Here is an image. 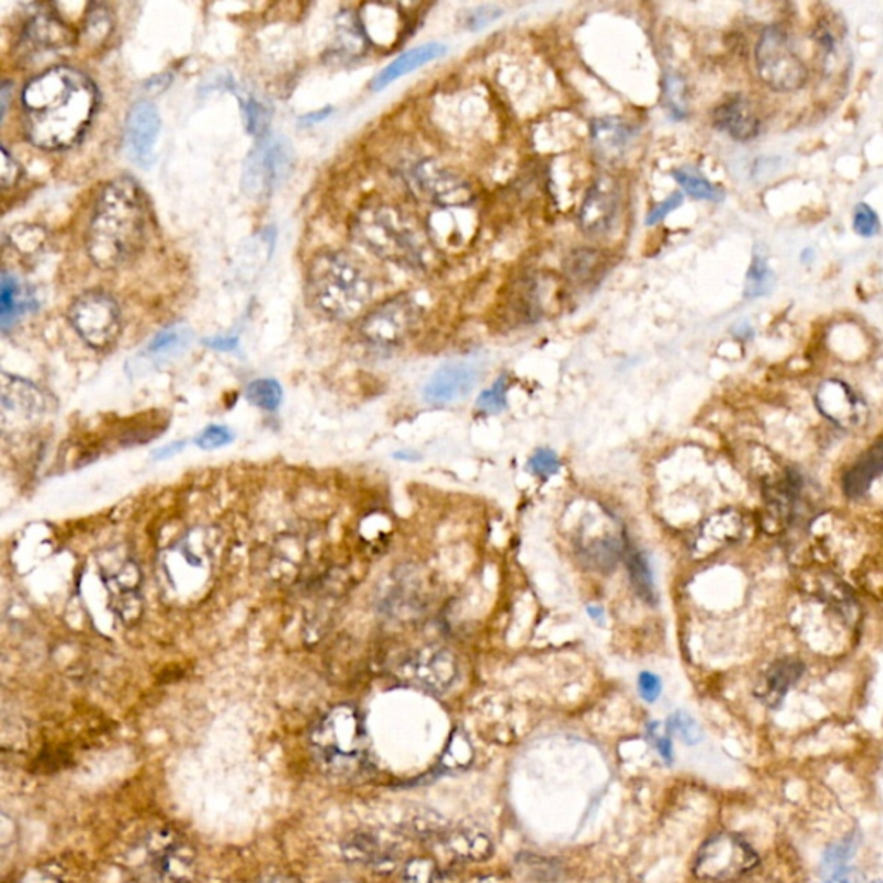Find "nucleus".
I'll return each mask as SVG.
<instances>
[{
	"label": "nucleus",
	"mask_w": 883,
	"mask_h": 883,
	"mask_svg": "<svg viewBox=\"0 0 883 883\" xmlns=\"http://www.w3.org/2000/svg\"><path fill=\"white\" fill-rule=\"evenodd\" d=\"M549 300L551 287L547 281L542 280L541 276H524L511 288L509 309L518 321L533 323L545 315Z\"/></svg>",
	"instance_id": "23"
},
{
	"label": "nucleus",
	"mask_w": 883,
	"mask_h": 883,
	"mask_svg": "<svg viewBox=\"0 0 883 883\" xmlns=\"http://www.w3.org/2000/svg\"><path fill=\"white\" fill-rule=\"evenodd\" d=\"M855 845L858 844H855L854 836L830 845V848L825 851L821 868H823L825 872L830 873V875L837 872V870H840V868H844L845 863H848L852 854H854Z\"/></svg>",
	"instance_id": "44"
},
{
	"label": "nucleus",
	"mask_w": 883,
	"mask_h": 883,
	"mask_svg": "<svg viewBox=\"0 0 883 883\" xmlns=\"http://www.w3.org/2000/svg\"><path fill=\"white\" fill-rule=\"evenodd\" d=\"M628 572H630V579L634 587L639 592L640 597L647 603H655V579H652V572L649 568L646 557L639 549L631 547L627 552Z\"/></svg>",
	"instance_id": "35"
},
{
	"label": "nucleus",
	"mask_w": 883,
	"mask_h": 883,
	"mask_svg": "<svg viewBox=\"0 0 883 883\" xmlns=\"http://www.w3.org/2000/svg\"><path fill=\"white\" fill-rule=\"evenodd\" d=\"M802 673H805V664L799 659H778L757 682V699H762L768 708L780 706L785 695L796 685Z\"/></svg>",
	"instance_id": "26"
},
{
	"label": "nucleus",
	"mask_w": 883,
	"mask_h": 883,
	"mask_svg": "<svg viewBox=\"0 0 883 883\" xmlns=\"http://www.w3.org/2000/svg\"><path fill=\"white\" fill-rule=\"evenodd\" d=\"M508 376H501V379L496 380V383H493L490 389H487V391L478 395V409L489 414L501 413V411L506 409V406H508V403H506V398H508Z\"/></svg>",
	"instance_id": "43"
},
{
	"label": "nucleus",
	"mask_w": 883,
	"mask_h": 883,
	"mask_svg": "<svg viewBox=\"0 0 883 883\" xmlns=\"http://www.w3.org/2000/svg\"><path fill=\"white\" fill-rule=\"evenodd\" d=\"M265 883H300V882L299 880L294 879V876L278 875V876H273V879H269L268 882Z\"/></svg>",
	"instance_id": "63"
},
{
	"label": "nucleus",
	"mask_w": 883,
	"mask_h": 883,
	"mask_svg": "<svg viewBox=\"0 0 883 883\" xmlns=\"http://www.w3.org/2000/svg\"><path fill=\"white\" fill-rule=\"evenodd\" d=\"M879 216L866 204H860L854 211V230L863 237H873L879 232Z\"/></svg>",
	"instance_id": "49"
},
{
	"label": "nucleus",
	"mask_w": 883,
	"mask_h": 883,
	"mask_svg": "<svg viewBox=\"0 0 883 883\" xmlns=\"http://www.w3.org/2000/svg\"><path fill=\"white\" fill-rule=\"evenodd\" d=\"M411 182L419 195L437 204L440 210L466 208L475 198L474 189L461 174L434 159H423L414 166Z\"/></svg>",
	"instance_id": "13"
},
{
	"label": "nucleus",
	"mask_w": 883,
	"mask_h": 883,
	"mask_svg": "<svg viewBox=\"0 0 883 883\" xmlns=\"http://www.w3.org/2000/svg\"><path fill=\"white\" fill-rule=\"evenodd\" d=\"M422 315V306L414 297L407 294L395 296L364 316L361 333L379 345H397L416 330Z\"/></svg>",
	"instance_id": "12"
},
{
	"label": "nucleus",
	"mask_w": 883,
	"mask_h": 883,
	"mask_svg": "<svg viewBox=\"0 0 883 883\" xmlns=\"http://www.w3.org/2000/svg\"><path fill=\"white\" fill-rule=\"evenodd\" d=\"M294 149L281 135H265L248 152L242 190L253 199L269 198L292 173Z\"/></svg>",
	"instance_id": "7"
},
{
	"label": "nucleus",
	"mask_w": 883,
	"mask_h": 883,
	"mask_svg": "<svg viewBox=\"0 0 883 883\" xmlns=\"http://www.w3.org/2000/svg\"><path fill=\"white\" fill-rule=\"evenodd\" d=\"M714 127L725 131L735 140H751L759 134V119L747 100L741 95L723 100L713 113Z\"/></svg>",
	"instance_id": "24"
},
{
	"label": "nucleus",
	"mask_w": 883,
	"mask_h": 883,
	"mask_svg": "<svg viewBox=\"0 0 883 883\" xmlns=\"http://www.w3.org/2000/svg\"><path fill=\"white\" fill-rule=\"evenodd\" d=\"M823 883H866V880L860 870L844 866L833 872Z\"/></svg>",
	"instance_id": "54"
},
{
	"label": "nucleus",
	"mask_w": 883,
	"mask_h": 883,
	"mask_svg": "<svg viewBox=\"0 0 883 883\" xmlns=\"http://www.w3.org/2000/svg\"><path fill=\"white\" fill-rule=\"evenodd\" d=\"M394 458L398 461L416 462L422 459V454L414 453L413 449H403L394 454Z\"/></svg>",
	"instance_id": "58"
},
{
	"label": "nucleus",
	"mask_w": 883,
	"mask_h": 883,
	"mask_svg": "<svg viewBox=\"0 0 883 883\" xmlns=\"http://www.w3.org/2000/svg\"><path fill=\"white\" fill-rule=\"evenodd\" d=\"M12 247H17L21 254H35L40 247H44V228L33 225H18L11 232Z\"/></svg>",
	"instance_id": "42"
},
{
	"label": "nucleus",
	"mask_w": 883,
	"mask_h": 883,
	"mask_svg": "<svg viewBox=\"0 0 883 883\" xmlns=\"http://www.w3.org/2000/svg\"><path fill=\"white\" fill-rule=\"evenodd\" d=\"M673 177L677 183L692 198L704 199V201H717L722 198L720 190L692 168H680V170L673 171Z\"/></svg>",
	"instance_id": "38"
},
{
	"label": "nucleus",
	"mask_w": 883,
	"mask_h": 883,
	"mask_svg": "<svg viewBox=\"0 0 883 883\" xmlns=\"http://www.w3.org/2000/svg\"><path fill=\"white\" fill-rule=\"evenodd\" d=\"M588 616L592 619H596L597 624H604V609L599 606H588L587 607Z\"/></svg>",
	"instance_id": "61"
},
{
	"label": "nucleus",
	"mask_w": 883,
	"mask_h": 883,
	"mask_svg": "<svg viewBox=\"0 0 883 883\" xmlns=\"http://www.w3.org/2000/svg\"><path fill=\"white\" fill-rule=\"evenodd\" d=\"M815 403L828 422L844 430H854L866 423L868 407L863 398L840 380L821 383L815 395Z\"/></svg>",
	"instance_id": "16"
},
{
	"label": "nucleus",
	"mask_w": 883,
	"mask_h": 883,
	"mask_svg": "<svg viewBox=\"0 0 883 883\" xmlns=\"http://www.w3.org/2000/svg\"><path fill=\"white\" fill-rule=\"evenodd\" d=\"M20 883H60L55 880V876L49 875L45 872H32L26 873L23 879L20 880Z\"/></svg>",
	"instance_id": "56"
},
{
	"label": "nucleus",
	"mask_w": 883,
	"mask_h": 883,
	"mask_svg": "<svg viewBox=\"0 0 883 883\" xmlns=\"http://www.w3.org/2000/svg\"><path fill=\"white\" fill-rule=\"evenodd\" d=\"M330 113V107H327V109L318 110V113H311V115L304 116L302 121L308 123V125H315V123L323 121V119L327 118Z\"/></svg>",
	"instance_id": "59"
},
{
	"label": "nucleus",
	"mask_w": 883,
	"mask_h": 883,
	"mask_svg": "<svg viewBox=\"0 0 883 883\" xmlns=\"http://www.w3.org/2000/svg\"><path fill=\"white\" fill-rule=\"evenodd\" d=\"M343 860L358 866L385 868L394 861V849L380 839L376 833L359 832L349 833L340 844Z\"/></svg>",
	"instance_id": "25"
},
{
	"label": "nucleus",
	"mask_w": 883,
	"mask_h": 883,
	"mask_svg": "<svg viewBox=\"0 0 883 883\" xmlns=\"http://www.w3.org/2000/svg\"><path fill=\"white\" fill-rule=\"evenodd\" d=\"M474 759V747L465 734L456 732L447 744L442 763L449 769H462Z\"/></svg>",
	"instance_id": "40"
},
{
	"label": "nucleus",
	"mask_w": 883,
	"mask_h": 883,
	"mask_svg": "<svg viewBox=\"0 0 883 883\" xmlns=\"http://www.w3.org/2000/svg\"><path fill=\"white\" fill-rule=\"evenodd\" d=\"M658 747L662 756L667 757L668 762L671 759V741L670 737L658 738Z\"/></svg>",
	"instance_id": "60"
},
{
	"label": "nucleus",
	"mask_w": 883,
	"mask_h": 883,
	"mask_svg": "<svg viewBox=\"0 0 883 883\" xmlns=\"http://www.w3.org/2000/svg\"><path fill=\"white\" fill-rule=\"evenodd\" d=\"M146 202L131 178L107 183L95 202L87 251L100 269H115L137 256L146 241Z\"/></svg>",
	"instance_id": "2"
},
{
	"label": "nucleus",
	"mask_w": 883,
	"mask_h": 883,
	"mask_svg": "<svg viewBox=\"0 0 883 883\" xmlns=\"http://www.w3.org/2000/svg\"><path fill=\"white\" fill-rule=\"evenodd\" d=\"M103 579L109 592L110 609L123 624L134 625L142 615L140 597V568L131 557L106 561Z\"/></svg>",
	"instance_id": "14"
},
{
	"label": "nucleus",
	"mask_w": 883,
	"mask_h": 883,
	"mask_svg": "<svg viewBox=\"0 0 883 883\" xmlns=\"http://www.w3.org/2000/svg\"><path fill=\"white\" fill-rule=\"evenodd\" d=\"M756 60L763 82L775 91H797L808 78L805 64L797 57L789 36L780 28H766L757 44Z\"/></svg>",
	"instance_id": "10"
},
{
	"label": "nucleus",
	"mask_w": 883,
	"mask_h": 883,
	"mask_svg": "<svg viewBox=\"0 0 883 883\" xmlns=\"http://www.w3.org/2000/svg\"><path fill=\"white\" fill-rule=\"evenodd\" d=\"M561 461L557 454L551 449H539L533 453L529 461L530 474L539 478H551L560 474Z\"/></svg>",
	"instance_id": "47"
},
{
	"label": "nucleus",
	"mask_w": 883,
	"mask_h": 883,
	"mask_svg": "<svg viewBox=\"0 0 883 883\" xmlns=\"http://www.w3.org/2000/svg\"><path fill=\"white\" fill-rule=\"evenodd\" d=\"M159 131L161 116L158 107L149 100L134 104L125 125V149L135 164L147 168L152 162Z\"/></svg>",
	"instance_id": "18"
},
{
	"label": "nucleus",
	"mask_w": 883,
	"mask_h": 883,
	"mask_svg": "<svg viewBox=\"0 0 883 883\" xmlns=\"http://www.w3.org/2000/svg\"><path fill=\"white\" fill-rule=\"evenodd\" d=\"M635 134L630 123L619 118H604L594 123L592 140L604 159L616 161L627 152Z\"/></svg>",
	"instance_id": "28"
},
{
	"label": "nucleus",
	"mask_w": 883,
	"mask_h": 883,
	"mask_svg": "<svg viewBox=\"0 0 883 883\" xmlns=\"http://www.w3.org/2000/svg\"><path fill=\"white\" fill-rule=\"evenodd\" d=\"M745 532L744 518L735 509H725L702 521L695 535L694 549L699 556H708L720 549L741 541Z\"/></svg>",
	"instance_id": "22"
},
{
	"label": "nucleus",
	"mask_w": 883,
	"mask_h": 883,
	"mask_svg": "<svg viewBox=\"0 0 883 883\" xmlns=\"http://www.w3.org/2000/svg\"><path fill=\"white\" fill-rule=\"evenodd\" d=\"M354 235L371 253L395 265L416 268L425 260V242L409 216L392 205H373L354 221Z\"/></svg>",
	"instance_id": "5"
},
{
	"label": "nucleus",
	"mask_w": 883,
	"mask_h": 883,
	"mask_svg": "<svg viewBox=\"0 0 883 883\" xmlns=\"http://www.w3.org/2000/svg\"><path fill=\"white\" fill-rule=\"evenodd\" d=\"M403 677L419 689L440 694L458 680V661L444 649L419 651L404 664Z\"/></svg>",
	"instance_id": "17"
},
{
	"label": "nucleus",
	"mask_w": 883,
	"mask_h": 883,
	"mask_svg": "<svg viewBox=\"0 0 883 883\" xmlns=\"http://www.w3.org/2000/svg\"><path fill=\"white\" fill-rule=\"evenodd\" d=\"M639 692L640 698L649 702V704L658 701L662 692V682L658 674L651 673V671H642L639 674Z\"/></svg>",
	"instance_id": "50"
},
{
	"label": "nucleus",
	"mask_w": 883,
	"mask_h": 883,
	"mask_svg": "<svg viewBox=\"0 0 883 883\" xmlns=\"http://www.w3.org/2000/svg\"><path fill=\"white\" fill-rule=\"evenodd\" d=\"M245 115H247V128L251 134L259 135L265 131L266 121H268L265 107L260 106L256 100H251L247 104V109H245Z\"/></svg>",
	"instance_id": "52"
},
{
	"label": "nucleus",
	"mask_w": 883,
	"mask_h": 883,
	"mask_svg": "<svg viewBox=\"0 0 883 883\" xmlns=\"http://www.w3.org/2000/svg\"><path fill=\"white\" fill-rule=\"evenodd\" d=\"M190 339H192V333L189 328L180 327V325L166 328L150 342L147 352L155 358H171V355L182 352L189 345Z\"/></svg>",
	"instance_id": "37"
},
{
	"label": "nucleus",
	"mask_w": 883,
	"mask_h": 883,
	"mask_svg": "<svg viewBox=\"0 0 883 883\" xmlns=\"http://www.w3.org/2000/svg\"><path fill=\"white\" fill-rule=\"evenodd\" d=\"M773 287V273L769 272L763 257H756L753 266H751L749 275H747V284H745V294L749 297L765 296Z\"/></svg>",
	"instance_id": "45"
},
{
	"label": "nucleus",
	"mask_w": 883,
	"mask_h": 883,
	"mask_svg": "<svg viewBox=\"0 0 883 883\" xmlns=\"http://www.w3.org/2000/svg\"><path fill=\"white\" fill-rule=\"evenodd\" d=\"M30 302L32 300L28 299L17 278L4 272L0 290V320L4 331H8L9 325L14 323L17 318L30 309Z\"/></svg>",
	"instance_id": "33"
},
{
	"label": "nucleus",
	"mask_w": 883,
	"mask_h": 883,
	"mask_svg": "<svg viewBox=\"0 0 883 883\" xmlns=\"http://www.w3.org/2000/svg\"><path fill=\"white\" fill-rule=\"evenodd\" d=\"M306 290L311 304L328 318L352 320L370 302L373 281L351 254L328 251L311 260Z\"/></svg>",
	"instance_id": "3"
},
{
	"label": "nucleus",
	"mask_w": 883,
	"mask_h": 883,
	"mask_svg": "<svg viewBox=\"0 0 883 883\" xmlns=\"http://www.w3.org/2000/svg\"><path fill=\"white\" fill-rule=\"evenodd\" d=\"M882 474L883 440H880L872 449H868L861 456L860 461L855 462L845 474L844 480H842L845 496L852 497V499L864 496L870 490V487L873 486V481Z\"/></svg>",
	"instance_id": "30"
},
{
	"label": "nucleus",
	"mask_w": 883,
	"mask_h": 883,
	"mask_svg": "<svg viewBox=\"0 0 883 883\" xmlns=\"http://www.w3.org/2000/svg\"><path fill=\"white\" fill-rule=\"evenodd\" d=\"M284 391L276 380H256L247 386V401L259 409L276 411L280 407Z\"/></svg>",
	"instance_id": "39"
},
{
	"label": "nucleus",
	"mask_w": 883,
	"mask_h": 883,
	"mask_svg": "<svg viewBox=\"0 0 883 883\" xmlns=\"http://www.w3.org/2000/svg\"><path fill=\"white\" fill-rule=\"evenodd\" d=\"M604 259L596 251L582 248L566 260V275L576 285H587L597 280L604 272Z\"/></svg>",
	"instance_id": "34"
},
{
	"label": "nucleus",
	"mask_w": 883,
	"mask_h": 883,
	"mask_svg": "<svg viewBox=\"0 0 883 883\" xmlns=\"http://www.w3.org/2000/svg\"><path fill=\"white\" fill-rule=\"evenodd\" d=\"M147 876L150 883H193L198 879V852L182 837L162 832L147 842Z\"/></svg>",
	"instance_id": "11"
},
{
	"label": "nucleus",
	"mask_w": 883,
	"mask_h": 883,
	"mask_svg": "<svg viewBox=\"0 0 883 883\" xmlns=\"http://www.w3.org/2000/svg\"><path fill=\"white\" fill-rule=\"evenodd\" d=\"M680 204H682V195H680V193H673L671 198L664 199L661 204L655 205V210L647 216V223H649V225H656L659 221L664 220L668 213L677 210Z\"/></svg>",
	"instance_id": "53"
},
{
	"label": "nucleus",
	"mask_w": 883,
	"mask_h": 883,
	"mask_svg": "<svg viewBox=\"0 0 883 883\" xmlns=\"http://www.w3.org/2000/svg\"><path fill=\"white\" fill-rule=\"evenodd\" d=\"M359 23L364 36L373 44H394L398 33L403 32V23L398 12L392 6L368 4L359 14Z\"/></svg>",
	"instance_id": "29"
},
{
	"label": "nucleus",
	"mask_w": 883,
	"mask_h": 883,
	"mask_svg": "<svg viewBox=\"0 0 883 883\" xmlns=\"http://www.w3.org/2000/svg\"><path fill=\"white\" fill-rule=\"evenodd\" d=\"M205 343H208L210 348L217 349V351H233V349L237 348L238 340L221 339V337H216V339L205 340Z\"/></svg>",
	"instance_id": "55"
},
{
	"label": "nucleus",
	"mask_w": 883,
	"mask_h": 883,
	"mask_svg": "<svg viewBox=\"0 0 883 883\" xmlns=\"http://www.w3.org/2000/svg\"><path fill=\"white\" fill-rule=\"evenodd\" d=\"M0 95H2V118H4L6 113H8V100H9L8 83H4V85H2V92H0Z\"/></svg>",
	"instance_id": "62"
},
{
	"label": "nucleus",
	"mask_w": 883,
	"mask_h": 883,
	"mask_svg": "<svg viewBox=\"0 0 883 883\" xmlns=\"http://www.w3.org/2000/svg\"><path fill=\"white\" fill-rule=\"evenodd\" d=\"M45 413L44 392L18 376L2 375V416L4 425L36 422Z\"/></svg>",
	"instance_id": "21"
},
{
	"label": "nucleus",
	"mask_w": 883,
	"mask_h": 883,
	"mask_svg": "<svg viewBox=\"0 0 883 883\" xmlns=\"http://www.w3.org/2000/svg\"><path fill=\"white\" fill-rule=\"evenodd\" d=\"M20 177L21 166L14 161V158H11L8 149H2V171H0V185H2V189L8 190L9 187L14 185V183L20 180Z\"/></svg>",
	"instance_id": "51"
},
{
	"label": "nucleus",
	"mask_w": 883,
	"mask_h": 883,
	"mask_svg": "<svg viewBox=\"0 0 883 883\" xmlns=\"http://www.w3.org/2000/svg\"><path fill=\"white\" fill-rule=\"evenodd\" d=\"M873 883H883V882H873Z\"/></svg>",
	"instance_id": "64"
},
{
	"label": "nucleus",
	"mask_w": 883,
	"mask_h": 883,
	"mask_svg": "<svg viewBox=\"0 0 883 883\" xmlns=\"http://www.w3.org/2000/svg\"><path fill=\"white\" fill-rule=\"evenodd\" d=\"M76 333L97 351L115 345L121 333V311L109 294L91 290L82 294L70 309Z\"/></svg>",
	"instance_id": "9"
},
{
	"label": "nucleus",
	"mask_w": 883,
	"mask_h": 883,
	"mask_svg": "<svg viewBox=\"0 0 883 883\" xmlns=\"http://www.w3.org/2000/svg\"><path fill=\"white\" fill-rule=\"evenodd\" d=\"M213 563L210 530H192L182 542H178L162 556L161 575L164 587L183 599H190L208 584Z\"/></svg>",
	"instance_id": "6"
},
{
	"label": "nucleus",
	"mask_w": 883,
	"mask_h": 883,
	"mask_svg": "<svg viewBox=\"0 0 883 883\" xmlns=\"http://www.w3.org/2000/svg\"><path fill=\"white\" fill-rule=\"evenodd\" d=\"M183 447H185V442H177V444H171V446L162 447V449L159 450V453H156L155 458L156 459L170 458V456H173V454L180 453V450H182Z\"/></svg>",
	"instance_id": "57"
},
{
	"label": "nucleus",
	"mask_w": 883,
	"mask_h": 883,
	"mask_svg": "<svg viewBox=\"0 0 883 883\" xmlns=\"http://www.w3.org/2000/svg\"><path fill=\"white\" fill-rule=\"evenodd\" d=\"M624 195L618 180L611 174L596 178L585 193L579 208V226L588 235H604L615 228L621 213Z\"/></svg>",
	"instance_id": "15"
},
{
	"label": "nucleus",
	"mask_w": 883,
	"mask_h": 883,
	"mask_svg": "<svg viewBox=\"0 0 883 883\" xmlns=\"http://www.w3.org/2000/svg\"><path fill=\"white\" fill-rule=\"evenodd\" d=\"M233 438L235 435L226 426L211 425L195 438V444L204 450L220 449L232 444Z\"/></svg>",
	"instance_id": "48"
},
{
	"label": "nucleus",
	"mask_w": 883,
	"mask_h": 883,
	"mask_svg": "<svg viewBox=\"0 0 883 883\" xmlns=\"http://www.w3.org/2000/svg\"><path fill=\"white\" fill-rule=\"evenodd\" d=\"M113 33V14L103 4H92L83 21V39L88 44L99 45L106 42L107 36Z\"/></svg>",
	"instance_id": "36"
},
{
	"label": "nucleus",
	"mask_w": 883,
	"mask_h": 883,
	"mask_svg": "<svg viewBox=\"0 0 883 883\" xmlns=\"http://www.w3.org/2000/svg\"><path fill=\"white\" fill-rule=\"evenodd\" d=\"M446 45L440 44V42H430V44L411 49V51L398 55L397 60L392 61L389 66L383 67L382 72L371 83V88L373 91H382L386 85L394 83L395 79L416 72L419 67L430 64L432 61L440 60L442 55H446Z\"/></svg>",
	"instance_id": "27"
},
{
	"label": "nucleus",
	"mask_w": 883,
	"mask_h": 883,
	"mask_svg": "<svg viewBox=\"0 0 883 883\" xmlns=\"http://www.w3.org/2000/svg\"><path fill=\"white\" fill-rule=\"evenodd\" d=\"M97 103L94 82L75 67L40 73L21 94L28 140L40 149H70L91 127Z\"/></svg>",
	"instance_id": "1"
},
{
	"label": "nucleus",
	"mask_w": 883,
	"mask_h": 883,
	"mask_svg": "<svg viewBox=\"0 0 883 883\" xmlns=\"http://www.w3.org/2000/svg\"><path fill=\"white\" fill-rule=\"evenodd\" d=\"M759 858L744 839L722 832L711 837L699 849L694 875L706 882L725 883L741 879L757 866Z\"/></svg>",
	"instance_id": "8"
},
{
	"label": "nucleus",
	"mask_w": 883,
	"mask_h": 883,
	"mask_svg": "<svg viewBox=\"0 0 883 883\" xmlns=\"http://www.w3.org/2000/svg\"><path fill=\"white\" fill-rule=\"evenodd\" d=\"M26 39L36 47L57 49L72 42L70 26L51 14H36L26 26Z\"/></svg>",
	"instance_id": "32"
},
{
	"label": "nucleus",
	"mask_w": 883,
	"mask_h": 883,
	"mask_svg": "<svg viewBox=\"0 0 883 883\" xmlns=\"http://www.w3.org/2000/svg\"><path fill=\"white\" fill-rule=\"evenodd\" d=\"M668 732L679 735L685 744H698L702 738L701 726L698 725L694 717L689 716L687 713H674L668 722Z\"/></svg>",
	"instance_id": "46"
},
{
	"label": "nucleus",
	"mask_w": 883,
	"mask_h": 883,
	"mask_svg": "<svg viewBox=\"0 0 883 883\" xmlns=\"http://www.w3.org/2000/svg\"><path fill=\"white\" fill-rule=\"evenodd\" d=\"M800 486L802 480L794 469H787L784 477L778 480L766 481L763 489L765 508L762 514V524L766 533L778 535L785 529H789Z\"/></svg>",
	"instance_id": "19"
},
{
	"label": "nucleus",
	"mask_w": 883,
	"mask_h": 883,
	"mask_svg": "<svg viewBox=\"0 0 883 883\" xmlns=\"http://www.w3.org/2000/svg\"><path fill=\"white\" fill-rule=\"evenodd\" d=\"M447 849L465 861H487L492 858L493 844L487 833L475 828H458L447 836Z\"/></svg>",
	"instance_id": "31"
},
{
	"label": "nucleus",
	"mask_w": 883,
	"mask_h": 883,
	"mask_svg": "<svg viewBox=\"0 0 883 883\" xmlns=\"http://www.w3.org/2000/svg\"><path fill=\"white\" fill-rule=\"evenodd\" d=\"M480 371L475 364L449 363L435 371L426 383L423 398L432 406H447L465 398L477 385Z\"/></svg>",
	"instance_id": "20"
},
{
	"label": "nucleus",
	"mask_w": 883,
	"mask_h": 883,
	"mask_svg": "<svg viewBox=\"0 0 883 883\" xmlns=\"http://www.w3.org/2000/svg\"><path fill=\"white\" fill-rule=\"evenodd\" d=\"M403 883H442L438 864L432 858H413L404 866Z\"/></svg>",
	"instance_id": "41"
},
{
	"label": "nucleus",
	"mask_w": 883,
	"mask_h": 883,
	"mask_svg": "<svg viewBox=\"0 0 883 883\" xmlns=\"http://www.w3.org/2000/svg\"><path fill=\"white\" fill-rule=\"evenodd\" d=\"M316 762L328 775L354 778L370 766V738L363 716L349 704L331 708L311 732Z\"/></svg>",
	"instance_id": "4"
}]
</instances>
